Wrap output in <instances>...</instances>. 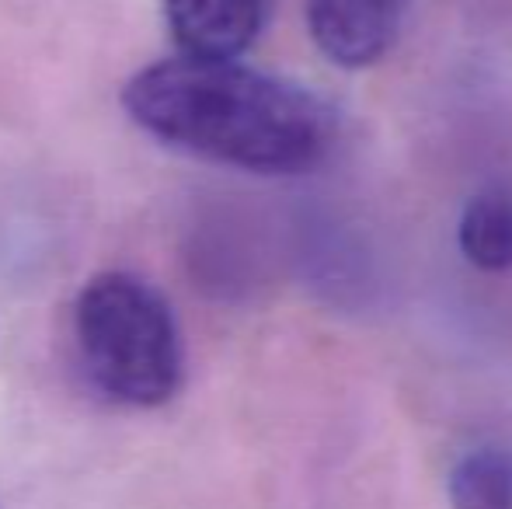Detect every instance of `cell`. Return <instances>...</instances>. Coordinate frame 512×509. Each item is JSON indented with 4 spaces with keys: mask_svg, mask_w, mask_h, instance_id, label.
Returning <instances> with one entry per match:
<instances>
[{
    "mask_svg": "<svg viewBox=\"0 0 512 509\" xmlns=\"http://www.w3.org/2000/svg\"><path fill=\"white\" fill-rule=\"evenodd\" d=\"M122 105L157 140L255 175H304L338 136L328 102L237 60L154 63L126 84Z\"/></svg>",
    "mask_w": 512,
    "mask_h": 509,
    "instance_id": "obj_1",
    "label": "cell"
},
{
    "mask_svg": "<svg viewBox=\"0 0 512 509\" xmlns=\"http://www.w3.org/2000/svg\"><path fill=\"white\" fill-rule=\"evenodd\" d=\"M74 335L88 381L119 405H164L182 384V339L171 307L126 272L95 276L74 307Z\"/></svg>",
    "mask_w": 512,
    "mask_h": 509,
    "instance_id": "obj_2",
    "label": "cell"
},
{
    "mask_svg": "<svg viewBox=\"0 0 512 509\" xmlns=\"http://www.w3.org/2000/svg\"><path fill=\"white\" fill-rule=\"evenodd\" d=\"M408 0H310L307 25L335 67L359 70L384 60L405 25Z\"/></svg>",
    "mask_w": 512,
    "mask_h": 509,
    "instance_id": "obj_3",
    "label": "cell"
},
{
    "mask_svg": "<svg viewBox=\"0 0 512 509\" xmlns=\"http://www.w3.org/2000/svg\"><path fill=\"white\" fill-rule=\"evenodd\" d=\"M269 0H164L171 39L189 60H237L265 25Z\"/></svg>",
    "mask_w": 512,
    "mask_h": 509,
    "instance_id": "obj_4",
    "label": "cell"
},
{
    "mask_svg": "<svg viewBox=\"0 0 512 509\" xmlns=\"http://www.w3.org/2000/svg\"><path fill=\"white\" fill-rule=\"evenodd\" d=\"M457 245L474 269H512V185H488L464 206Z\"/></svg>",
    "mask_w": 512,
    "mask_h": 509,
    "instance_id": "obj_5",
    "label": "cell"
},
{
    "mask_svg": "<svg viewBox=\"0 0 512 509\" xmlns=\"http://www.w3.org/2000/svg\"><path fill=\"white\" fill-rule=\"evenodd\" d=\"M453 509H512V450L478 447L450 471Z\"/></svg>",
    "mask_w": 512,
    "mask_h": 509,
    "instance_id": "obj_6",
    "label": "cell"
}]
</instances>
